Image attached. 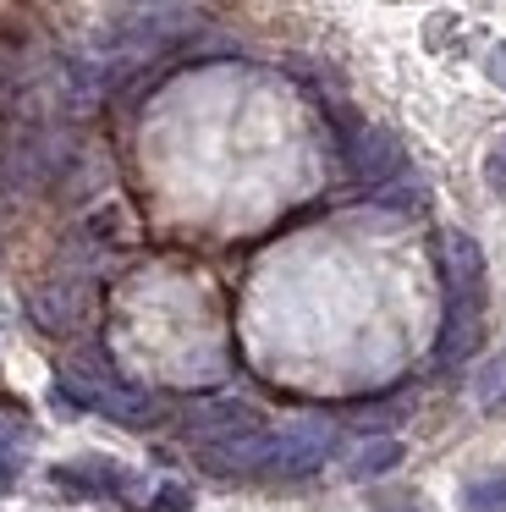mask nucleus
I'll list each match as a JSON object with an SVG mask.
<instances>
[{"mask_svg":"<svg viewBox=\"0 0 506 512\" xmlns=\"http://www.w3.org/2000/svg\"><path fill=\"white\" fill-rule=\"evenodd\" d=\"M440 276H446V325H440V364H462L484 331V254L468 232H440Z\"/></svg>","mask_w":506,"mask_h":512,"instance_id":"nucleus-1","label":"nucleus"},{"mask_svg":"<svg viewBox=\"0 0 506 512\" xmlns=\"http://www.w3.org/2000/svg\"><path fill=\"white\" fill-rule=\"evenodd\" d=\"M187 441L204 457L215 474H242V468H259L264 457V419L248 408V402H198L187 413Z\"/></svg>","mask_w":506,"mask_h":512,"instance_id":"nucleus-2","label":"nucleus"},{"mask_svg":"<svg viewBox=\"0 0 506 512\" xmlns=\"http://www.w3.org/2000/svg\"><path fill=\"white\" fill-rule=\"evenodd\" d=\"M61 391L72 402H83V408L105 413V419L116 424H149L154 419V397L143 386H132V380H121L116 369L105 364V358H66L61 364Z\"/></svg>","mask_w":506,"mask_h":512,"instance_id":"nucleus-3","label":"nucleus"},{"mask_svg":"<svg viewBox=\"0 0 506 512\" xmlns=\"http://www.w3.org/2000/svg\"><path fill=\"white\" fill-rule=\"evenodd\" d=\"M193 23L198 17L193 12H182V6H160V12H138V17H127V23H116L105 39H99V67H110V72H121V67H138V61H149V56H160L165 45H176L182 34H193Z\"/></svg>","mask_w":506,"mask_h":512,"instance_id":"nucleus-4","label":"nucleus"},{"mask_svg":"<svg viewBox=\"0 0 506 512\" xmlns=\"http://www.w3.org/2000/svg\"><path fill=\"white\" fill-rule=\"evenodd\" d=\"M330 452H336V424H330V419H297V424H286L281 435H270V441H264L259 468H264V474L292 479V474L319 468Z\"/></svg>","mask_w":506,"mask_h":512,"instance_id":"nucleus-5","label":"nucleus"},{"mask_svg":"<svg viewBox=\"0 0 506 512\" xmlns=\"http://www.w3.org/2000/svg\"><path fill=\"white\" fill-rule=\"evenodd\" d=\"M347 155H352V171H358L369 188H380L385 177H396V171H402V149H396V138L380 133V127H358V133H352V144H347Z\"/></svg>","mask_w":506,"mask_h":512,"instance_id":"nucleus-6","label":"nucleus"},{"mask_svg":"<svg viewBox=\"0 0 506 512\" xmlns=\"http://www.w3.org/2000/svg\"><path fill=\"white\" fill-rule=\"evenodd\" d=\"M55 485L72 496H116V490H127V468L110 457H77V463L55 468Z\"/></svg>","mask_w":506,"mask_h":512,"instance_id":"nucleus-7","label":"nucleus"},{"mask_svg":"<svg viewBox=\"0 0 506 512\" xmlns=\"http://www.w3.org/2000/svg\"><path fill=\"white\" fill-rule=\"evenodd\" d=\"M462 512H506V468H484L462 485Z\"/></svg>","mask_w":506,"mask_h":512,"instance_id":"nucleus-8","label":"nucleus"},{"mask_svg":"<svg viewBox=\"0 0 506 512\" xmlns=\"http://www.w3.org/2000/svg\"><path fill=\"white\" fill-rule=\"evenodd\" d=\"M33 314H39L50 331H72L77 314H83V298H77V292H66V287H50V292H39V298H33Z\"/></svg>","mask_w":506,"mask_h":512,"instance_id":"nucleus-9","label":"nucleus"},{"mask_svg":"<svg viewBox=\"0 0 506 512\" xmlns=\"http://www.w3.org/2000/svg\"><path fill=\"white\" fill-rule=\"evenodd\" d=\"M396 463H402V441H369V446L352 452L347 474L352 479H374V474H385V468H396Z\"/></svg>","mask_w":506,"mask_h":512,"instance_id":"nucleus-10","label":"nucleus"},{"mask_svg":"<svg viewBox=\"0 0 506 512\" xmlns=\"http://www.w3.org/2000/svg\"><path fill=\"white\" fill-rule=\"evenodd\" d=\"M479 402H484V408H506V353L484 364V375H479Z\"/></svg>","mask_w":506,"mask_h":512,"instance_id":"nucleus-11","label":"nucleus"},{"mask_svg":"<svg viewBox=\"0 0 506 512\" xmlns=\"http://www.w3.org/2000/svg\"><path fill=\"white\" fill-rule=\"evenodd\" d=\"M484 182H490V193H501V199H506V138L484 155Z\"/></svg>","mask_w":506,"mask_h":512,"instance_id":"nucleus-12","label":"nucleus"},{"mask_svg":"<svg viewBox=\"0 0 506 512\" xmlns=\"http://www.w3.org/2000/svg\"><path fill=\"white\" fill-rule=\"evenodd\" d=\"M374 512H429V507L418 496H380V501H374Z\"/></svg>","mask_w":506,"mask_h":512,"instance_id":"nucleus-13","label":"nucleus"},{"mask_svg":"<svg viewBox=\"0 0 506 512\" xmlns=\"http://www.w3.org/2000/svg\"><path fill=\"white\" fill-rule=\"evenodd\" d=\"M187 501H193V496H187V490H176V485H165V490H160V496H154V512H182V507H187Z\"/></svg>","mask_w":506,"mask_h":512,"instance_id":"nucleus-14","label":"nucleus"},{"mask_svg":"<svg viewBox=\"0 0 506 512\" xmlns=\"http://www.w3.org/2000/svg\"><path fill=\"white\" fill-rule=\"evenodd\" d=\"M484 72H490V83H501V89H506V45H495L490 56H484Z\"/></svg>","mask_w":506,"mask_h":512,"instance_id":"nucleus-15","label":"nucleus"},{"mask_svg":"<svg viewBox=\"0 0 506 512\" xmlns=\"http://www.w3.org/2000/svg\"><path fill=\"white\" fill-rule=\"evenodd\" d=\"M11 485H17V468H11V463H0V496H6Z\"/></svg>","mask_w":506,"mask_h":512,"instance_id":"nucleus-16","label":"nucleus"}]
</instances>
